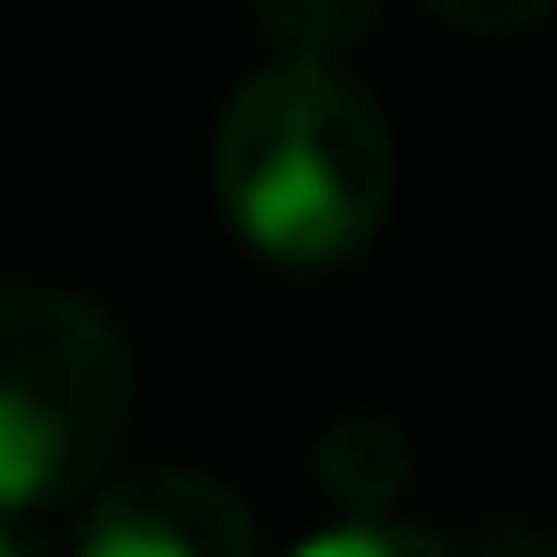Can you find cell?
<instances>
[{"label":"cell","mask_w":557,"mask_h":557,"mask_svg":"<svg viewBox=\"0 0 557 557\" xmlns=\"http://www.w3.org/2000/svg\"><path fill=\"white\" fill-rule=\"evenodd\" d=\"M209 191L244 252L322 278L383 235L392 131L374 96L322 52H278L226 87L209 131Z\"/></svg>","instance_id":"cell-1"},{"label":"cell","mask_w":557,"mask_h":557,"mask_svg":"<svg viewBox=\"0 0 557 557\" xmlns=\"http://www.w3.org/2000/svg\"><path fill=\"white\" fill-rule=\"evenodd\" d=\"M139 366L122 322L78 287H0V513L87 496L131 426Z\"/></svg>","instance_id":"cell-2"},{"label":"cell","mask_w":557,"mask_h":557,"mask_svg":"<svg viewBox=\"0 0 557 557\" xmlns=\"http://www.w3.org/2000/svg\"><path fill=\"white\" fill-rule=\"evenodd\" d=\"M70 540L87 557H252L261 531H252V513L226 479L148 461V470L96 479Z\"/></svg>","instance_id":"cell-3"},{"label":"cell","mask_w":557,"mask_h":557,"mask_svg":"<svg viewBox=\"0 0 557 557\" xmlns=\"http://www.w3.org/2000/svg\"><path fill=\"white\" fill-rule=\"evenodd\" d=\"M313 479H322L348 513H383V505H400V496L418 487V444L400 435V418H383V409H348V418L322 426V444H313Z\"/></svg>","instance_id":"cell-4"},{"label":"cell","mask_w":557,"mask_h":557,"mask_svg":"<svg viewBox=\"0 0 557 557\" xmlns=\"http://www.w3.org/2000/svg\"><path fill=\"white\" fill-rule=\"evenodd\" d=\"M383 17V0H252V26L278 44V52H348L366 44Z\"/></svg>","instance_id":"cell-5"},{"label":"cell","mask_w":557,"mask_h":557,"mask_svg":"<svg viewBox=\"0 0 557 557\" xmlns=\"http://www.w3.org/2000/svg\"><path fill=\"white\" fill-rule=\"evenodd\" d=\"M426 548H453V531L392 522V513H339L331 531H305V557H426Z\"/></svg>","instance_id":"cell-6"},{"label":"cell","mask_w":557,"mask_h":557,"mask_svg":"<svg viewBox=\"0 0 557 557\" xmlns=\"http://www.w3.org/2000/svg\"><path fill=\"white\" fill-rule=\"evenodd\" d=\"M426 9L461 35H522V26L548 17V0H426Z\"/></svg>","instance_id":"cell-7"}]
</instances>
